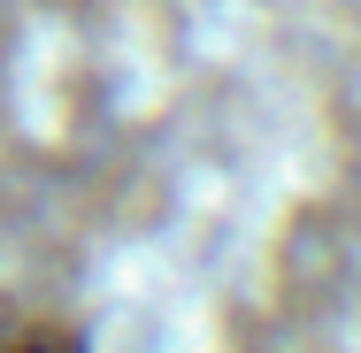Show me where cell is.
I'll return each instance as SVG.
<instances>
[{"mask_svg": "<svg viewBox=\"0 0 361 353\" xmlns=\"http://www.w3.org/2000/svg\"><path fill=\"white\" fill-rule=\"evenodd\" d=\"M23 353H62V346H23Z\"/></svg>", "mask_w": 361, "mask_h": 353, "instance_id": "cell-1", "label": "cell"}]
</instances>
